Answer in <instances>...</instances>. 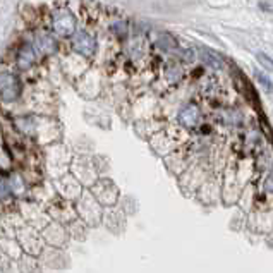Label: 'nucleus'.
Wrapping results in <instances>:
<instances>
[{"instance_id":"1","label":"nucleus","mask_w":273,"mask_h":273,"mask_svg":"<svg viewBox=\"0 0 273 273\" xmlns=\"http://www.w3.org/2000/svg\"><path fill=\"white\" fill-rule=\"evenodd\" d=\"M52 29L55 35L62 38H69L77 31V19L69 9L55 11L52 16Z\"/></svg>"},{"instance_id":"2","label":"nucleus","mask_w":273,"mask_h":273,"mask_svg":"<svg viewBox=\"0 0 273 273\" xmlns=\"http://www.w3.org/2000/svg\"><path fill=\"white\" fill-rule=\"evenodd\" d=\"M71 45H72V50L81 53V55H85V57H91L96 52L95 38L91 35H88L86 31H76L74 35H72Z\"/></svg>"},{"instance_id":"3","label":"nucleus","mask_w":273,"mask_h":273,"mask_svg":"<svg viewBox=\"0 0 273 273\" xmlns=\"http://www.w3.org/2000/svg\"><path fill=\"white\" fill-rule=\"evenodd\" d=\"M19 91H21V85L19 79L11 72H4L0 76V95L6 101H12L17 98Z\"/></svg>"},{"instance_id":"4","label":"nucleus","mask_w":273,"mask_h":273,"mask_svg":"<svg viewBox=\"0 0 273 273\" xmlns=\"http://www.w3.org/2000/svg\"><path fill=\"white\" fill-rule=\"evenodd\" d=\"M36 60V55H35V50H33V47L29 45V43H24V45L19 48V53H17V64L21 69H29L33 64H35Z\"/></svg>"},{"instance_id":"5","label":"nucleus","mask_w":273,"mask_h":273,"mask_svg":"<svg viewBox=\"0 0 273 273\" xmlns=\"http://www.w3.org/2000/svg\"><path fill=\"white\" fill-rule=\"evenodd\" d=\"M36 45L43 53H47V55H52V53L57 52V41L53 40V36L47 31L36 33Z\"/></svg>"},{"instance_id":"6","label":"nucleus","mask_w":273,"mask_h":273,"mask_svg":"<svg viewBox=\"0 0 273 273\" xmlns=\"http://www.w3.org/2000/svg\"><path fill=\"white\" fill-rule=\"evenodd\" d=\"M179 120H180V124L187 125V128H193L199 120V110L194 105H189L179 114Z\"/></svg>"},{"instance_id":"7","label":"nucleus","mask_w":273,"mask_h":273,"mask_svg":"<svg viewBox=\"0 0 273 273\" xmlns=\"http://www.w3.org/2000/svg\"><path fill=\"white\" fill-rule=\"evenodd\" d=\"M201 58L204 64H208V67H213V69H222V58L217 57V53L209 52V50H203L201 52Z\"/></svg>"},{"instance_id":"8","label":"nucleus","mask_w":273,"mask_h":273,"mask_svg":"<svg viewBox=\"0 0 273 273\" xmlns=\"http://www.w3.org/2000/svg\"><path fill=\"white\" fill-rule=\"evenodd\" d=\"M157 43L163 48V50H172V48L177 47V41H175L174 38H170L169 35H162L160 40H157Z\"/></svg>"}]
</instances>
